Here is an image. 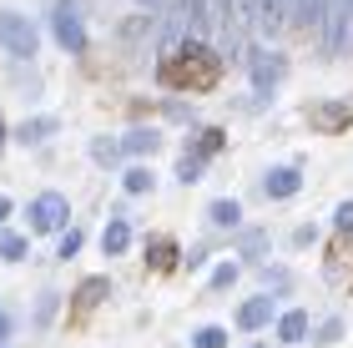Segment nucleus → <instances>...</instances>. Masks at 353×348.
<instances>
[{
	"label": "nucleus",
	"instance_id": "nucleus-11",
	"mask_svg": "<svg viewBox=\"0 0 353 348\" xmlns=\"http://www.w3.org/2000/svg\"><path fill=\"white\" fill-rule=\"evenodd\" d=\"M303 338H308V313L288 308L283 318H278V343H303Z\"/></svg>",
	"mask_w": 353,
	"mask_h": 348
},
{
	"label": "nucleus",
	"instance_id": "nucleus-17",
	"mask_svg": "<svg viewBox=\"0 0 353 348\" xmlns=\"http://www.w3.org/2000/svg\"><path fill=\"white\" fill-rule=\"evenodd\" d=\"M91 156H96L101 167H117V162H121V141H111V136H96V141H91Z\"/></svg>",
	"mask_w": 353,
	"mask_h": 348
},
{
	"label": "nucleus",
	"instance_id": "nucleus-18",
	"mask_svg": "<svg viewBox=\"0 0 353 348\" xmlns=\"http://www.w3.org/2000/svg\"><path fill=\"white\" fill-rule=\"evenodd\" d=\"M152 167H132V172H126V177H121V187H126V192H132V197H141V192H152Z\"/></svg>",
	"mask_w": 353,
	"mask_h": 348
},
{
	"label": "nucleus",
	"instance_id": "nucleus-5",
	"mask_svg": "<svg viewBox=\"0 0 353 348\" xmlns=\"http://www.w3.org/2000/svg\"><path fill=\"white\" fill-rule=\"evenodd\" d=\"M348 21H353V0H333L328 15H323V25H318V45H323V56H339V51H343Z\"/></svg>",
	"mask_w": 353,
	"mask_h": 348
},
{
	"label": "nucleus",
	"instance_id": "nucleus-13",
	"mask_svg": "<svg viewBox=\"0 0 353 348\" xmlns=\"http://www.w3.org/2000/svg\"><path fill=\"white\" fill-rule=\"evenodd\" d=\"M56 132V116H26L21 126H15V141H26V147H36V141H46Z\"/></svg>",
	"mask_w": 353,
	"mask_h": 348
},
{
	"label": "nucleus",
	"instance_id": "nucleus-4",
	"mask_svg": "<svg viewBox=\"0 0 353 348\" xmlns=\"http://www.w3.org/2000/svg\"><path fill=\"white\" fill-rule=\"evenodd\" d=\"M66 217H71V207H66L61 192H41L36 202H30V232H61Z\"/></svg>",
	"mask_w": 353,
	"mask_h": 348
},
{
	"label": "nucleus",
	"instance_id": "nucleus-2",
	"mask_svg": "<svg viewBox=\"0 0 353 348\" xmlns=\"http://www.w3.org/2000/svg\"><path fill=\"white\" fill-rule=\"evenodd\" d=\"M0 45H6L10 56H21V61L36 56L41 36H36V25H30V15H21V10H0Z\"/></svg>",
	"mask_w": 353,
	"mask_h": 348
},
{
	"label": "nucleus",
	"instance_id": "nucleus-28",
	"mask_svg": "<svg viewBox=\"0 0 353 348\" xmlns=\"http://www.w3.org/2000/svg\"><path fill=\"white\" fill-rule=\"evenodd\" d=\"M339 334H343V323L328 318V323H323V343H339Z\"/></svg>",
	"mask_w": 353,
	"mask_h": 348
},
{
	"label": "nucleus",
	"instance_id": "nucleus-3",
	"mask_svg": "<svg viewBox=\"0 0 353 348\" xmlns=\"http://www.w3.org/2000/svg\"><path fill=\"white\" fill-rule=\"evenodd\" d=\"M51 30H56V41L66 45L71 56H81V51H86V25H81V6H76V0H56V10H51Z\"/></svg>",
	"mask_w": 353,
	"mask_h": 348
},
{
	"label": "nucleus",
	"instance_id": "nucleus-12",
	"mask_svg": "<svg viewBox=\"0 0 353 348\" xmlns=\"http://www.w3.org/2000/svg\"><path fill=\"white\" fill-rule=\"evenodd\" d=\"M207 223H212V227H237V223H243V202H237V197H217L212 207H207Z\"/></svg>",
	"mask_w": 353,
	"mask_h": 348
},
{
	"label": "nucleus",
	"instance_id": "nucleus-32",
	"mask_svg": "<svg viewBox=\"0 0 353 348\" xmlns=\"http://www.w3.org/2000/svg\"><path fill=\"white\" fill-rule=\"evenodd\" d=\"M0 147H6V121H0Z\"/></svg>",
	"mask_w": 353,
	"mask_h": 348
},
{
	"label": "nucleus",
	"instance_id": "nucleus-21",
	"mask_svg": "<svg viewBox=\"0 0 353 348\" xmlns=\"http://www.w3.org/2000/svg\"><path fill=\"white\" fill-rule=\"evenodd\" d=\"M192 343H197V348H228V334H222V328H197Z\"/></svg>",
	"mask_w": 353,
	"mask_h": 348
},
{
	"label": "nucleus",
	"instance_id": "nucleus-30",
	"mask_svg": "<svg viewBox=\"0 0 353 348\" xmlns=\"http://www.w3.org/2000/svg\"><path fill=\"white\" fill-rule=\"evenodd\" d=\"M10 338V313H0V343Z\"/></svg>",
	"mask_w": 353,
	"mask_h": 348
},
{
	"label": "nucleus",
	"instance_id": "nucleus-6",
	"mask_svg": "<svg viewBox=\"0 0 353 348\" xmlns=\"http://www.w3.org/2000/svg\"><path fill=\"white\" fill-rule=\"evenodd\" d=\"M243 61H248L252 86H258V91H272V86H278L283 76H288V61H283L278 51H263V45H252V51H248Z\"/></svg>",
	"mask_w": 353,
	"mask_h": 348
},
{
	"label": "nucleus",
	"instance_id": "nucleus-22",
	"mask_svg": "<svg viewBox=\"0 0 353 348\" xmlns=\"http://www.w3.org/2000/svg\"><path fill=\"white\" fill-rule=\"evenodd\" d=\"M176 177H182V182L192 187V182L202 177V162H197V156H182V162H176Z\"/></svg>",
	"mask_w": 353,
	"mask_h": 348
},
{
	"label": "nucleus",
	"instance_id": "nucleus-24",
	"mask_svg": "<svg viewBox=\"0 0 353 348\" xmlns=\"http://www.w3.org/2000/svg\"><path fill=\"white\" fill-rule=\"evenodd\" d=\"M232 283H237V263H222L212 273V288H232Z\"/></svg>",
	"mask_w": 353,
	"mask_h": 348
},
{
	"label": "nucleus",
	"instance_id": "nucleus-27",
	"mask_svg": "<svg viewBox=\"0 0 353 348\" xmlns=\"http://www.w3.org/2000/svg\"><path fill=\"white\" fill-rule=\"evenodd\" d=\"M263 283H268V288H283L288 273H283V267H263Z\"/></svg>",
	"mask_w": 353,
	"mask_h": 348
},
{
	"label": "nucleus",
	"instance_id": "nucleus-31",
	"mask_svg": "<svg viewBox=\"0 0 353 348\" xmlns=\"http://www.w3.org/2000/svg\"><path fill=\"white\" fill-rule=\"evenodd\" d=\"M6 217H10V197H0V223H6Z\"/></svg>",
	"mask_w": 353,
	"mask_h": 348
},
{
	"label": "nucleus",
	"instance_id": "nucleus-7",
	"mask_svg": "<svg viewBox=\"0 0 353 348\" xmlns=\"http://www.w3.org/2000/svg\"><path fill=\"white\" fill-rule=\"evenodd\" d=\"M308 121H313V132H323V136H339L353 126V101H328V106H308Z\"/></svg>",
	"mask_w": 353,
	"mask_h": 348
},
{
	"label": "nucleus",
	"instance_id": "nucleus-14",
	"mask_svg": "<svg viewBox=\"0 0 353 348\" xmlns=\"http://www.w3.org/2000/svg\"><path fill=\"white\" fill-rule=\"evenodd\" d=\"M157 147H162V136H157L152 126H137V132L121 136V152H132V156H152Z\"/></svg>",
	"mask_w": 353,
	"mask_h": 348
},
{
	"label": "nucleus",
	"instance_id": "nucleus-10",
	"mask_svg": "<svg viewBox=\"0 0 353 348\" xmlns=\"http://www.w3.org/2000/svg\"><path fill=\"white\" fill-rule=\"evenodd\" d=\"M101 247H106V258H121V252L132 247V223H126V217H111L106 232H101Z\"/></svg>",
	"mask_w": 353,
	"mask_h": 348
},
{
	"label": "nucleus",
	"instance_id": "nucleus-20",
	"mask_svg": "<svg viewBox=\"0 0 353 348\" xmlns=\"http://www.w3.org/2000/svg\"><path fill=\"white\" fill-rule=\"evenodd\" d=\"M21 258H26V237L6 232V237H0V263H21Z\"/></svg>",
	"mask_w": 353,
	"mask_h": 348
},
{
	"label": "nucleus",
	"instance_id": "nucleus-8",
	"mask_svg": "<svg viewBox=\"0 0 353 348\" xmlns=\"http://www.w3.org/2000/svg\"><path fill=\"white\" fill-rule=\"evenodd\" d=\"M298 187H303V177H298V167H278V172H268L263 192H268L272 202H288V197H298Z\"/></svg>",
	"mask_w": 353,
	"mask_h": 348
},
{
	"label": "nucleus",
	"instance_id": "nucleus-25",
	"mask_svg": "<svg viewBox=\"0 0 353 348\" xmlns=\"http://www.w3.org/2000/svg\"><path fill=\"white\" fill-rule=\"evenodd\" d=\"M333 223H339V232H353V202H339V212H333Z\"/></svg>",
	"mask_w": 353,
	"mask_h": 348
},
{
	"label": "nucleus",
	"instance_id": "nucleus-1",
	"mask_svg": "<svg viewBox=\"0 0 353 348\" xmlns=\"http://www.w3.org/2000/svg\"><path fill=\"white\" fill-rule=\"evenodd\" d=\"M157 81H162L167 91H212L222 81V56L212 51L207 41H182V45H172V51L162 56V66H157Z\"/></svg>",
	"mask_w": 353,
	"mask_h": 348
},
{
	"label": "nucleus",
	"instance_id": "nucleus-33",
	"mask_svg": "<svg viewBox=\"0 0 353 348\" xmlns=\"http://www.w3.org/2000/svg\"><path fill=\"white\" fill-rule=\"evenodd\" d=\"M252 348H263V343H252Z\"/></svg>",
	"mask_w": 353,
	"mask_h": 348
},
{
	"label": "nucleus",
	"instance_id": "nucleus-26",
	"mask_svg": "<svg viewBox=\"0 0 353 348\" xmlns=\"http://www.w3.org/2000/svg\"><path fill=\"white\" fill-rule=\"evenodd\" d=\"M51 313H56V293H46L36 303V323H51Z\"/></svg>",
	"mask_w": 353,
	"mask_h": 348
},
{
	"label": "nucleus",
	"instance_id": "nucleus-9",
	"mask_svg": "<svg viewBox=\"0 0 353 348\" xmlns=\"http://www.w3.org/2000/svg\"><path fill=\"white\" fill-rule=\"evenodd\" d=\"M272 323V298H248L243 308H237V328H268Z\"/></svg>",
	"mask_w": 353,
	"mask_h": 348
},
{
	"label": "nucleus",
	"instance_id": "nucleus-23",
	"mask_svg": "<svg viewBox=\"0 0 353 348\" xmlns=\"http://www.w3.org/2000/svg\"><path fill=\"white\" fill-rule=\"evenodd\" d=\"M81 243H86V237H81V232L71 227L66 237H61V252H56V258H76V252H81Z\"/></svg>",
	"mask_w": 353,
	"mask_h": 348
},
{
	"label": "nucleus",
	"instance_id": "nucleus-16",
	"mask_svg": "<svg viewBox=\"0 0 353 348\" xmlns=\"http://www.w3.org/2000/svg\"><path fill=\"white\" fill-rule=\"evenodd\" d=\"M106 298V278H91V283H81V293H76V318H81V313H91L96 303H101Z\"/></svg>",
	"mask_w": 353,
	"mask_h": 348
},
{
	"label": "nucleus",
	"instance_id": "nucleus-19",
	"mask_svg": "<svg viewBox=\"0 0 353 348\" xmlns=\"http://www.w3.org/2000/svg\"><path fill=\"white\" fill-rule=\"evenodd\" d=\"M212 152H222V132H217V126H207V132L197 136V152H187V156H197V162H207Z\"/></svg>",
	"mask_w": 353,
	"mask_h": 348
},
{
	"label": "nucleus",
	"instance_id": "nucleus-15",
	"mask_svg": "<svg viewBox=\"0 0 353 348\" xmlns=\"http://www.w3.org/2000/svg\"><path fill=\"white\" fill-rule=\"evenodd\" d=\"M172 263H176V243H172V237H152V243H147V267L167 273Z\"/></svg>",
	"mask_w": 353,
	"mask_h": 348
},
{
	"label": "nucleus",
	"instance_id": "nucleus-29",
	"mask_svg": "<svg viewBox=\"0 0 353 348\" xmlns=\"http://www.w3.org/2000/svg\"><path fill=\"white\" fill-rule=\"evenodd\" d=\"M137 6H141V10H152V15H157V10H167V0H137Z\"/></svg>",
	"mask_w": 353,
	"mask_h": 348
}]
</instances>
